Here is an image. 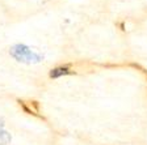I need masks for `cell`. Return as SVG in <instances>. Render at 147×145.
I'll list each match as a JSON object with an SVG mask.
<instances>
[{"mask_svg": "<svg viewBox=\"0 0 147 145\" xmlns=\"http://www.w3.org/2000/svg\"><path fill=\"white\" fill-rule=\"evenodd\" d=\"M93 72V65L88 61H76V63H66L62 65H57L50 71V79H59L62 76L78 75V73Z\"/></svg>", "mask_w": 147, "mask_h": 145, "instance_id": "6da1fadb", "label": "cell"}, {"mask_svg": "<svg viewBox=\"0 0 147 145\" xmlns=\"http://www.w3.org/2000/svg\"><path fill=\"white\" fill-rule=\"evenodd\" d=\"M17 103L25 114L38 119H43V114L41 111V103L37 100H21V98H18Z\"/></svg>", "mask_w": 147, "mask_h": 145, "instance_id": "7a4b0ae2", "label": "cell"}, {"mask_svg": "<svg viewBox=\"0 0 147 145\" xmlns=\"http://www.w3.org/2000/svg\"><path fill=\"white\" fill-rule=\"evenodd\" d=\"M127 67H133L134 69H137L138 72H139L142 76H143L144 80H146V82H147V69L144 68V67H142L141 64H137V63H129Z\"/></svg>", "mask_w": 147, "mask_h": 145, "instance_id": "3957f363", "label": "cell"}]
</instances>
